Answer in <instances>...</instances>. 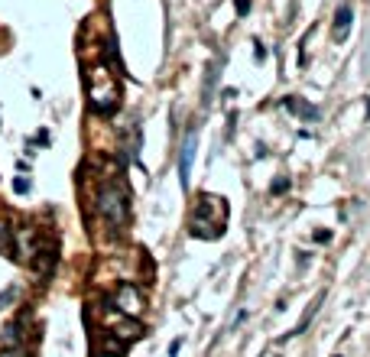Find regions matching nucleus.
<instances>
[{
  "mask_svg": "<svg viewBox=\"0 0 370 357\" xmlns=\"http://www.w3.org/2000/svg\"><path fill=\"white\" fill-rule=\"evenodd\" d=\"M224 221H227V202L218 195H201V205L188 221V234L201 241H218L224 234Z\"/></svg>",
  "mask_w": 370,
  "mask_h": 357,
  "instance_id": "nucleus-1",
  "label": "nucleus"
},
{
  "mask_svg": "<svg viewBox=\"0 0 370 357\" xmlns=\"http://www.w3.org/2000/svg\"><path fill=\"white\" fill-rule=\"evenodd\" d=\"M98 211H101V217L108 221L111 231L127 227V221H130V198H127L123 185L104 178V182L98 185Z\"/></svg>",
  "mask_w": 370,
  "mask_h": 357,
  "instance_id": "nucleus-2",
  "label": "nucleus"
},
{
  "mask_svg": "<svg viewBox=\"0 0 370 357\" xmlns=\"http://www.w3.org/2000/svg\"><path fill=\"white\" fill-rule=\"evenodd\" d=\"M111 305H114L117 312H123V315H130V319H140L143 315V309H147V299H143V292H140L133 283H120L114 292V299H108Z\"/></svg>",
  "mask_w": 370,
  "mask_h": 357,
  "instance_id": "nucleus-3",
  "label": "nucleus"
},
{
  "mask_svg": "<svg viewBox=\"0 0 370 357\" xmlns=\"http://www.w3.org/2000/svg\"><path fill=\"white\" fill-rule=\"evenodd\" d=\"M55 263H59V247H55V241H46V244L39 241V247L33 250V256H30V266L39 276H52Z\"/></svg>",
  "mask_w": 370,
  "mask_h": 357,
  "instance_id": "nucleus-4",
  "label": "nucleus"
},
{
  "mask_svg": "<svg viewBox=\"0 0 370 357\" xmlns=\"http://www.w3.org/2000/svg\"><path fill=\"white\" fill-rule=\"evenodd\" d=\"M195 146H198V130H188L185 133V143H182V149H179V182H182V188L188 192V182H192V159H195Z\"/></svg>",
  "mask_w": 370,
  "mask_h": 357,
  "instance_id": "nucleus-5",
  "label": "nucleus"
},
{
  "mask_svg": "<svg viewBox=\"0 0 370 357\" xmlns=\"http://www.w3.org/2000/svg\"><path fill=\"white\" fill-rule=\"evenodd\" d=\"M0 348L3 351H26V331H23V319L7 321L0 331ZM30 354V351H26Z\"/></svg>",
  "mask_w": 370,
  "mask_h": 357,
  "instance_id": "nucleus-6",
  "label": "nucleus"
},
{
  "mask_svg": "<svg viewBox=\"0 0 370 357\" xmlns=\"http://www.w3.org/2000/svg\"><path fill=\"white\" fill-rule=\"evenodd\" d=\"M351 23H354V10H351V3H341V7L334 10V26H332V39L334 42H344L347 39Z\"/></svg>",
  "mask_w": 370,
  "mask_h": 357,
  "instance_id": "nucleus-7",
  "label": "nucleus"
},
{
  "mask_svg": "<svg viewBox=\"0 0 370 357\" xmlns=\"http://www.w3.org/2000/svg\"><path fill=\"white\" fill-rule=\"evenodd\" d=\"M94 354H127V341H117V334L101 331L94 334Z\"/></svg>",
  "mask_w": 370,
  "mask_h": 357,
  "instance_id": "nucleus-8",
  "label": "nucleus"
},
{
  "mask_svg": "<svg viewBox=\"0 0 370 357\" xmlns=\"http://www.w3.org/2000/svg\"><path fill=\"white\" fill-rule=\"evenodd\" d=\"M283 107L289 110V114H296V117H305V120H318V107L305 104L302 98H283Z\"/></svg>",
  "mask_w": 370,
  "mask_h": 357,
  "instance_id": "nucleus-9",
  "label": "nucleus"
},
{
  "mask_svg": "<svg viewBox=\"0 0 370 357\" xmlns=\"http://www.w3.org/2000/svg\"><path fill=\"white\" fill-rule=\"evenodd\" d=\"M218 65H221V59H211V65H208V75H205V91H201V104H205V107H208V104H211V98H215Z\"/></svg>",
  "mask_w": 370,
  "mask_h": 357,
  "instance_id": "nucleus-10",
  "label": "nucleus"
},
{
  "mask_svg": "<svg viewBox=\"0 0 370 357\" xmlns=\"http://www.w3.org/2000/svg\"><path fill=\"white\" fill-rule=\"evenodd\" d=\"M0 250L13 256V227H10V221L3 214H0Z\"/></svg>",
  "mask_w": 370,
  "mask_h": 357,
  "instance_id": "nucleus-11",
  "label": "nucleus"
},
{
  "mask_svg": "<svg viewBox=\"0 0 370 357\" xmlns=\"http://www.w3.org/2000/svg\"><path fill=\"white\" fill-rule=\"evenodd\" d=\"M322 299H325V292H318V295H315V302H312V305H308V309H305V319H302L299 325H296L293 331H289V338H293V334H302V331H305V328H308V321L315 319V312H318V305H322Z\"/></svg>",
  "mask_w": 370,
  "mask_h": 357,
  "instance_id": "nucleus-12",
  "label": "nucleus"
},
{
  "mask_svg": "<svg viewBox=\"0 0 370 357\" xmlns=\"http://www.w3.org/2000/svg\"><path fill=\"white\" fill-rule=\"evenodd\" d=\"M286 192H289V178H276L270 185V195H286Z\"/></svg>",
  "mask_w": 370,
  "mask_h": 357,
  "instance_id": "nucleus-13",
  "label": "nucleus"
},
{
  "mask_svg": "<svg viewBox=\"0 0 370 357\" xmlns=\"http://www.w3.org/2000/svg\"><path fill=\"white\" fill-rule=\"evenodd\" d=\"M30 188H33V185H30V178H23V176L13 178V192H16V195H26Z\"/></svg>",
  "mask_w": 370,
  "mask_h": 357,
  "instance_id": "nucleus-14",
  "label": "nucleus"
},
{
  "mask_svg": "<svg viewBox=\"0 0 370 357\" xmlns=\"http://www.w3.org/2000/svg\"><path fill=\"white\" fill-rule=\"evenodd\" d=\"M13 295H16V289H3V292H0V309L7 302H13Z\"/></svg>",
  "mask_w": 370,
  "mask_h": 357,
  "instance_id": "nucleus-15",
  "label": "nucleus"
},
{
  "mask_svg": "<svg viewBox=\"0 0 370 357\" xmlns=\"http://www.w3.org/2000/svg\"><path fill=\"white\" fill-rule=\"evenodd\" d=\"M234 10H237V16H244L250 10V0H234Z\"/></svg>",
  "mask_w": 370,
  "mask_h": 357,
  "instance_id": "nucleus-16",
  "label": "nucleus"
},
{
  "mask_svg": "<svg viewBox=\"0 0 370 357\" xmlns=\"http://www.w3.org/2000/svg\"><path fill=\"white\" fill-rule=\"evenodd\" d=\"M315 241L318 244H328V241H332V231H315Z\"/></svg>",
  "mask_w": 370,
  "mask_h": 357,
  "instance_id": "nucleus-17",
  "label": "nucleus"
},
{
  "mask_svg": "<svg viewBox=\"0 0 370 357\" xmlns=\"http://www.w3.org/2000/svg\"><path fill=\"white\" fill-rule=\"evenodd\" d=\"M94 357H120V354H94Z\"/></svg>",
  "mask_w": 370,
  "mask_h": 357,
  "instance_id": "nucleus-18",
  "label": "nucleus"
},
{
  "mask_svg": "<svg viewBox=\"0 0 370 357\" xmlns=\"http://www.w3.org/2000/svg\"><path fill=\"white\" fill-rule=\"evenodd\" d=\"M334 357H341V354H334Z\"/></svg>",
  "mask_w": 370,
  "mask_h": 357,
  "instance_id": "nucleus-19",
  "label": "nucleus"
}]
</instances>
